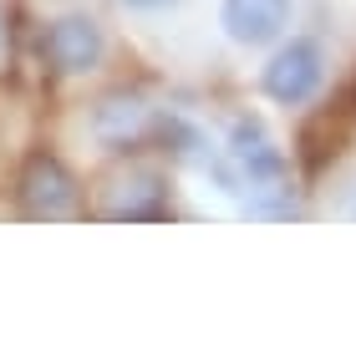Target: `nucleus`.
Returning a JSON list of instances; mask_svg holds the SVG:
<instances>
[{
    "instance_id": "1",
    "label": "nucleus",
    "mask_w": 356,
    "mask_h": 356,
    "mask_svg": "<svg viewBox=\"0 0 356 356\" xmlns=\"http://www.w3.org/2000/svg\"><path fill=\"white\" fill-rule=\"evenodd\" d=\"M15 209L36 224H67L87 219V188L56 153H26V163L15 168Z\"/></svg>"
},
{
    "instance_id": "2",
    "label": "nucleus",
    "mask_w": 356,
    "mask_h": 356,
    "mask_svg": "<svg viewBox=\"0 0 356 356\" xmlns=\"http://www.w3.org/2000/svg\"><path fill=\"white\" fill-rule=\"evenodd\" d=\"M92 219L107 224H153L168 219V178L148 168V163H118L97 178L92 199H87Z\"/></svg>"
},
{
    "instance_id": "3",
    "label": "nucleus",
    "mask_w": 356,
    "mask_h": 356,
    "mask_svg": "<svg viewBox=\"0 0 356 356\" xmlns=\"http://www.w3.org/2000/svg\"><path fill=\"white\" fill-rule=\"evenodd\" d=\"M224 153H229V163L239 168V178H245L250 193L290 188V158H285V148L270 138V127L254 118V112H234V118H229Z\"/></svg>"
},
{
    "instance_id": "4",
    "label": "nucleus",
    "mask_w": 356,
    "mask_h": 356,
    "mask_svg": "<svg viewBox=\"0 0 356 356\" xmlns=\"http://www.w3.org/2000/svg\"><path fill=\"white\" fill-rule=\"evenodd\" d=\"M351 138H356V82H346L331 102H321L311 118L300 122V133H296V158H300V168L311 173V178L326 173L336 158L351 148Z\"/></svg>"
},
{
    "instance_id": "5",
    "label": "nucleus",
    "mask_w": 356,
    "mask_h": 356,
    "mask_svg": "<svg viewBox=\"0 0 356 356\" xmlns=\"http://www.w3.org/2000/svg\"><path fill=\"white\" fill-rule=\"evenodd\" d=\"M321 82H326V51H321V41H311V36L285 41L280 51L265 61V72H260L265 97L280 102V107L311 102V97L321 92Z\"/></svg>"
},
{
    "instance_id": "6",
    "label": "nucleus",
    "mask_w": 356,
    "mask_h": 356,
    "mask_svg": "<svg viewBox=\"0 0 356 356\" xmlns=\"http://www.w3.org/2000/svg\"><path fill=\"white\" fill-rule=\"evenodd\" d=\"M87 127H92V138L102 143L107 153H133V148H143V143L153 138L158 112L143 102V92H133V87H112V92H102V97L92 102Z\"/></svg>"
},
{
    "instance_id": "7",
    "label": "nucleus",
    "mask_w": 356,
    "mask_h": 356,
    "mask_svg": "<svg viewBox=\"0 0 356 356\" xmlns=\"http://www.w3.org/2000/svg\"><path fill=\"white\" fill-rule=\"evenodd\" d=\"M41 56H46V67L56 76H87V72L102 67L107 36H102V26H97L92 15L67 10V15H56V21L41 31Z\"/></svg>"
},
{
    "instance_id": "8",
    "label": "nucleus",
    "mask_w": 356,
    "mask_h": 356,
    "mask_svg": "<svg viewBox=\"0 0 356 356\" xmlns=\"http://www.w3.org/2000/svg\"><path fill=\"white\" fill-rule=\"evenodd\" d=\"M296 0H219V26L234 46H270L285 36Z\"/></svg>"
},
{
    "instance_id": "9",
    "label": "nucleus",
    "mask_w": 356,
    "mask_h": 356,
    "mask_svg": "<svg viewBox=\"0 0 356 356\" xmlns=\"http://www.w3.org/2000/svg\"><path fill=\"white\" fill-rule=\"evenodd\" d=\"M305 209L296 204L290 188H265V193H250L245 199V219H300Z\"/></svg>"
},
{
    "instance_id": "10",
    "label": "nucleus",
    "mask_w": 356,
    "mask_h": 356,
    "mask_svg": "<svg viewBox=\"0 0 356 356\" xmlns=\"http://www.w3.org/2000/svg\"><path fill=\"white\" fill-rule=\"evenodd\" d=\"M10 67H15V26H10L6 0H0V76H10Z\"/></svg>"
},
{
    "instance_id": "11",
    "label": "nucleus",
    "mask_w": 356,
    "mask_h": 356,
    "mask_svg": "<svg viewBox=\"0 0 356 356\" xmlns=\"http://www.w3.org/2000/svg\"><path fill=\"white\" fill-rule=\"evenodd\" d=\"M127 6H133V10H168L173 0H127Z\"/></svg>"
},
{
    "instance_id": "12",
    "label": "nucleus",
    "mask_w": 356,
    "mask_h": 356,
    "mask_svg": "<svg viewBox=\"0 0 356 356\" xmlns=\"http://www.w3.org/2000/svg\"><path fill=\"white\" fill-rule=\"evenodd\" d=\"M346 219H351V224H356V199H351V209H346Z\"/></svg>"
}]
</instances>
